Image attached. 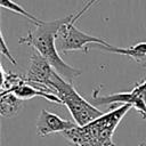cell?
<instances>
[{
  "mask_svg": "<svg viewBox=\"0 0 146 146\" xmlns=\"http://www.w3.org/2000/svg\"><path fill=\"white\" fill-rule=\"evenodd\" d=\"M49 88L52 94L60 99L62 104L66 106L74 122L79 127H83L104 114V112L84 99L76 91L72 82L63 79L57 72L54 74Z\"/></svg>",
  "mask_w": 146,
  "mask_h": 146,
  "instance_id": "cell-3",
  "label": "cell"
},
{
  "mask_svg": "<svg viewBox=\"0 0 146 146\" xmlns=\"http://www.w3.org/2000/svg\"><path fill=\"white\" fill-rule=\"evenodd\" d=\"M24 100L19 99L11 92H1L0 99V113L3 117H13L16 116L23 107Z\"/></svg>",
  "mask_w": 146,
  "mask_h": 146,
  "instance_id": "cell-10",
  "label": "cell"
},
{
  "mask_svg": "<svg viewBox=\"0 0 146 146\" xmlns=\"http://www.w3.org/2000/svg\"><path fill=\"white\" fill-rule=\"evenodd\" d=\"M2 92V91H1ZM5 92H11L14 94L15 96H17L19 99L22 100H26V99H31V98H34V97H42V98H46L47 100L51 102V103H56V104H62L60 99L54 95V94H50L43 89H40V88H36L34 87L33 84L29 83L25 79L23 82H21L19 84H17L16 87L11 88L10 90L8 91H5Z\"/></svg>",
  "mask_w": 146,
  "mask_h": 146,
  "instance_id": "cell-8",
  "label": "cell"
},
{
  "mask_svg": "<svg viewBox=\"0 0 146 146\" xmlns=\"http://www.w3.org/2000/svg\"><path fill=\"white\" fill-rule=\"evenodd\" d=\"M97 0H90L79 11L66 16V21L62 25V27L59 29L58 34H57V39H56V44H57L58 51L70 52V51H75V50H82L83 52H88L89 44L90 46H94V44L110 46V43L106 40L90 35V34L79 30L75 26V23L79 21V18Z\"/></svg>",
  "mask_w": 146,
  "mask_h": 146,
  "instance_id": "cell-4",
  "label": "cell"
},
{
  "mask_svg": "<svg viewBox=\"0 0 146 146\" xmlns=\"http://www.w3.org/2000/svg\"><path fill=\"white\" fill-rule=\"evenodd\" d=\"M130 105H121L104 113L92 122L62 132L70 146H115L113 135L124 115L131 110Z\"/></svg>",
  "mask_w": 146,
  "mask_h": 146,
  "instance_id": "cell-2",
  "label": "cell"
},
{
  "mask_svg": "<svg viewBox=\"0 0 146 146\" xmlns=\"http://www.w3.org/2000/svg\"><path fill=\"white\" fill-rule=\"evenodd\" d=\"M55 73L56 71L52 68L49 62L44 59L35 49H32L29 60V67L26 70L24 79L33 86H42L47 88L52 94L49 86Z\"/></svg>",
  "mask_w": 146,
  "mask_h": 146,
  "instance_id": "cell-5",
  "label": "cell"
},
{
  "mask_svg": "<svg viewBox=\"0 0 146 146\" xmlns=\"http://www.w3.org/2000/svg\"><path fill=\"white\" fill-rule=\"evenodd\" d=\"M92 98L95 100V104L97 105H114V104L130 105L131 107L136 108L143 115L144 119H146V102L133 89L130 91H121L106 96H99L98 89H96Z\"/></svg>",
  "mask_w": 146,
  "mask_h": 146,
  "instance_id": "cell-6",
  "label": "cell"
},
{
  "mask_svg": "<svg viewBox=\"0 0 146 146\" xmlns=\"http://www.w3.org/2000/svg\"><path fill=\"white\" fill-rule=\"evenodd\" d=\"M0 36H1V54L13 64V65H16L17 64V62H16V59L13 57V55H11V52L9 51V49H8V47H7V43H6V40H5V36H3V33L1 32L0 33Z\"/></svg>",
  "mask_w": 146,
  "mask_h": 146,
  "instance_id": "cell-12",
  "label": "cell"
},
{
  "mask_svg": "<svg viewBox=\"0 0 146 146\" xmlns=\"http://www.w3.org/2000/svg\"><path fill=\"white\" fill-rule=\"evenodd\" d=\"M0 3H1V7L2 8H6L8 10L13 11V13H16V14H18V15L27 18V19H30L33 24H41L43 22L42 19H39L35 16H33L31 13H29L26 9H24L21 5L14 2L13 0H0Z\"/></svg>",
  "mask_w": 146,
  "mask_h": 146,
  "instance_id": "cell-11",
  "label": "cell"
},
{
  "mask_svg": "<svg viewBox=\"0 0 146 146\" xmlns=\"http://www.w3.org/2000/svg\"><path fill=\"white\" fill-rule=\"evenodd\" d=\"M78 124L73 121L62 119L55 113L47 110H42L36 120V135L40 137H46L56 132H65L75 128Z\"/></svg>",
  "mask_w": 146,
  "mask_h": 146,
  "instance_id": "cell-7",
  "label": "cell"
},
{
  "mask_svg": "<svg viewBox=\"0 0 146 146\" xmlns=\"http://www.w3.org/2000/svg\"><path fill=\"white\" fill-rule=\"evenodd\" d=\"M65 21L66 17H63L55 21H43L41 24H34V26L29 30L27 35L19 39V43L32 46L33 49H35L44 59L49 62L52 68L63 79L72 82L81 74V71L64 62L56 44L58 31Z\"/></svg>",
  "mask_w": 146,
  "mask_h": 146,
  "instance_id": "cell-1",
  "label": "cell"
},
{
  "mask_svg": "<svg viewBox=\"0 0 146 146\" xmlns=\"http://www.w3.org/2000/svg\"><path fill=\"white\" fill-rule=\"evenodd\" d=\"M92 47H95L97 49L105 50V51L128 56V57L135 59L138 63H146V41L136 43V44H133L131 47H128V48H120V47H115V46H112V44H110V46L94 44Z\"/></svg>",
  "mask_w": 146,
  "mask_h": 146,
  "instance_id": "cell-9",
  "label": "cell"
},
{
  "mask_svg": "<svg viewBox=\"0 0 146 146\" xmlns=\"http://www.w3.org/2000/svg\"><path fill=\"white\" fill-rule=\"evenodd\" d=\"M139 146H146V144H140Z\"/></svg>",
  "mask_w": 146,
  "mask_h": 146,
  "instance_id": "cell-13",
  "label": "cell"
}]
</instances>
